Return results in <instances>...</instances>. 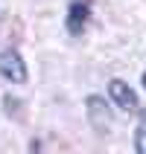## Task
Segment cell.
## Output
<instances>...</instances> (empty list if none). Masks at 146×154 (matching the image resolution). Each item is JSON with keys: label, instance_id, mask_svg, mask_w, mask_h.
I'll return each mask as SVG.
<instances>
[{"label": "cell", "instance_id": "cell-1", "mask_svg": "<svg viewBox=\"0 0 146 154\" xmlns=\"http://www.w3.org/2000/svg\"><path fill=\"white\" fill-rule=\"evenodd\" d=\"M0 76L9 79V82H15V85L26 82V64L21 61V55H18L15 50H3L0 52Z\"/></svg>", "mask_w": 146, "mask_h": 154}, {"label": "cell", "instance_id": "cell-2", "mask_svg": "<svg viewBox=\"0 0 146 154\" xmlns=\"http://www.w3.org/2000/svg\"><path fill=\"white\" fill-rule=\"evenodd\" d=\"M108 93H111V99L117 102V108H123V111H135V108H138V93H135L126 82H120V79H114L111 85H108Z\"/></svg>", "mask_w": 146, "mask_h": 154}, {"label": "cell", "instance_id": "cell-3", "mask_svg": "<svg viewBox=\"0 0 146 154\" xmlns=\"http://www.w3.org/2000/svg\"><path fill=\"white\" fill-rule=\"evenodd\" d=\"M88 116H91V122H94V128L99 134H105V131L111 128V113H108V108H105V102L99 96H91L88 99Z\"/></svg>", "mask_w": 146, "mask_h": 154}, {"label": "cell", "instance_id": "cell-4", "mask_svg": "<svg viewBox=\"0 0 146 154\" xmlns=\"http://www.w3.org/2000/svg\"><path fill=\"white\" fill-rule=\"evenodd\" d=\"M88 23V3H73L67 12V32L70 35H82Z\"/></svg>", "mask_w": 146, "mask_h": 154}, {"label": "cell", "instance_id": "cell-5", "mask_svg": "<svg viewBox=\"0 0 146 154\" xmlns=\"http://www.w3.org/2000/svg\"><path fill=\"white\" fill-rule=\"evenodd\" d=\"M135 148H138L140 154H146V113L140 116V122H138V134H135Z\"/></svg>", "mask_w": 146, "mask_h": 154}, {"label": "cell", "instance_id": "cell-6", "mask_svg": "<svg viewBox=\"0 0 146 154\" xmlns=\"http://www.w3.org/2000/svg\"><path fill=\"white\" fill-rule=\"evenodd\" d=\"M143 87H146V73H143Z\"/></svg>", "mask_w": 146, "mask_h": 154}]
</instances>
